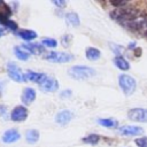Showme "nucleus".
Instances as JSON below:
<instances>
[{
    "label": "nucleus",
    "instance_id": "obj_1",
    "mask_svg": "<svg viewBox=\"0 0 147 147\" xmlns=\"http://www.w3.org/2000/svg\"><path fill=\"white\" fill-rule=\"evenodd\" d=\"M140 11H138L134 8H117L114 11L110 13V16L113 17V20L117 21L119 24H122L123 26H125L129 22H131L137 15H139Z\"/></svg>",
    "mask_w": 147,
    "mask_h": 147
},
{
    "label": "nucleus",
    "instance_id": "obj_2",
    "mask_svg": "<svg viewBox=\"0 0 147 147\" xmlns=\"http://www.w3.org/2000/svg\"><path fill=\"white\" fill-rule=\"evenodd\" d=\"M68 74L70 77L82 80V79H87L93 77L95 75V70L86 65H75L68 70Z\"/></svg>",
    "mask_w": 147,
    "mask_h": 147
},
{
    "label": "nucleus",
    "instance_id": "obj_3",
    "mask_svg": "<svg viewBox=\"0 0 147 147\" xmlns=\"http://www.w3.org/2000/svg\"><path fill=\"white\" fill-rule=\"evenodd\" d=\"M118 85L125 95H131L136 91V79L129 75H121L118 77Z\"/></svg>",
    "mask_w": 147,
    "mask_h": 147
},
{
    "label": "nucleus",
    "instance_id": "obj_4",
    "mask_svg": "<svg viewBox=\"0 0 147 147\" xmlns=\"http://www.w3.org/2000/svg\"><path fill=\"white\" fill-rule=\"evenodd\" d=\"M45 57L51 62L64 63V62H70L74 59V55L69 53H63V52H49Z\"/></svg>",
    "mask_w": 147,
    "mask_h": 147
},
{
    "label": "nucleus",
    "instance_id": "obj_5",
    "mask_svg": "<svg viewBox=\"0 0 147 147\" xmlns=\"http://www.w3.org/2000/svg\"><path fill=\"white\" fill-rule=\"evenodd\" d=\"M7 72H8V76L17 83H22L25 80V75L14 62H10L7 64Z\"/></svg>",
    "mask_w": 147,
    "mask_h": 147
},
{
    "label": "nucleus",
    "instance_id": "obj_6",
    "mask_svg": "<svg viewBox=\"0 0 147 147\" xmlns=\"http://www.w3.org/2000/svg\"><path fill=\"white\" fill-rule=\"evenodd\" d=\"M127 117L133 122L147 123V109L145 108H133L127 113Z\"/></svg>",
    "mask_w": 147,
    "mask_h": 147
},
{
    "label": "nucleus",
    "instance_id": "obj_7",
    "mask_svg": "<svg viewBox=\"0 0 147 147\" xmlns=\"http://www.w3.org/2000/svg\"><path fill=\"white\" fill-rule=\"evenodd\" d=\"M28 117V109L24 106L15 107L10 113V119L14 122H23Z\"/></svg>",
    "mask_w": 147,
    "mask_h": 147
},
{
    "label": "nucleus",
    "instance_id": "obj_8",
    "mask_svg": "<svg viewBox=\"0 0 147 147\" xmlns=\"http://www.w3.org/2000/svg\"><path fill=\"white\" fill-rule=\"evenodd\" d=\"M118 133L122 136H139L144 132V130L139 126H133V125H124L117 129Z\"/></svg>",
    "mask_w": 147,
    "mask_h": 147
},
{
    "label": "nucleus",
    "instance_id": "obj_9",
    "mask_svg": "<svg viewBox=\"0 0 147 147\" xmlns=\"http://www.w3.org/2000/svg\"><path fill=\"white\" fill-rule=\"evenodd\" d=\"M24 75H25V79L31 80L33 83H38L39 85H41L48 78L45 74H42V72H36V71H32V70L26 71Z\"/></svg>",
    "mask_w": 147,
    "mask_h": 147
},
{
    "label": "nucleus",
    "instance_id": "obj_10",
    "mask_svg": "<svg viewBox=\"0 0 147 147\" xmlns=\"http://www.w3.org/2000/svg\"><path fill=\"white\" fill-rule=\"evenodd\" d=\"M39 87L44 92H55L59 88V83H57V80L55 78L48 77L41 85H39Z\"/></svg>",
    "mask_w": 147,
    "mask_h": 147
},
{
    "label": "nucleus",
    "instance_id": "obj_11",
    "mask_svg": "<svg viewBox=\"0 0 147 147\" xmlns=\"http://www.w3.org/2000/svg\"><path fill=\"white\" fill-rule=\"evenodd\" d=\"M72 117H74L72 111H70V110H61L60 113L56 114L55 122L57 124H60V125H65L72 119Z\"/></svg>",
    "mask_w": 147,
    "mask_h": 147
},
{
    "label": "nucleus",
    "instance_id": "obj_12",
    "mask_svg": "<svg viewBox=\"0 0 147 147\" xmlns=\"http://www.w3.org/2000/svg\"><path fill=\"white\" fill-rule=\"evenodd\" d=\"M21 138V134L20 132L16 130V129H10V130H7L3 134H2V141L6 142V144H11V142H15L17 141L18 139Z\"/></svg>",
    "mask_w": 147,
    "mask_h": 147
},
{
    "label": "nucleus",
    "instance_id": "obj_13",
    "mask_svg": "<svg viewBox=\"0 0 147 147\" xmlns=\"http://www.w3.org/2000/svg\"><path fill=\"white\" fill-rule=\"evenodd\" d=\"M10 15H11L10 8L7 6L6 2H3L2 0H0V24L1 25H5L9 21V16Z\"/></svg>",
    "mask_w": 147,
    "mask_h": 147
},
{
    "label": "nucleus",
    "instance_id": "obj_14",
    "mask_svg": "<svg viewBox=\"0 0 147 147\" xmlns=\"http://www.w3.org/2000/svg\"><path fill=\"white\" fill-rule=\"evenodd\" d=\"M36 99V91L32 87H26L23 90V93L21 95V100L24 105H31Z\"/></svg>",
    "mask_w": 147,
    "mask_h": 147
},
{
    "label": "nucleus",
    "instance_id": "obj_15",
    "mask_svg": "<svg viewBox=\"0 0 147 147\" xmlns=\"http://www.w3.org/2000/svg\"><path fill=\"white\" fill-rule=\"evenodd\" d=\"M17 36L21 39L25 40V41H31L34 38H37V32H34L32 30H24L23 29V30H18L17 31Z\"/></svg>",
    "mask_w": 147,
    "mask_h": 147
},
{
    "label": "nucleus",
    "instance_id": "obj_16",
    "mask_svg": "<svg viewBox=\"0 0 147 147\" xmlns=\"http://www.w3.org/2000/svg\"><path fill=\"white\" fill-rule=\"evenodd\" d=\"M14 53H15L16 57L22 61H26L30 57V52L26 48H24L23 46H16L14 48Z\"/></svg>",
    "mask_w": 147,
    "mask_h": 147
},
{
    "label": "nucleus",
    "instance_id": "obj_17",
    "mask_svg": "<svg viewBox=\"0 0 147 147\" xmlns=\"http://www.w3.org/2000/svg\"><path fill=\"white\" fill-rule=\"evenodd\" d=\"M24 48H26L30 53L32 54H36V55H39V54H42L45 52V48L44 46L41 45H38V44H26V45H22Z\"/></svg>",
    "mask_w": 147,
    "mask_h": 147
},
{
    "label": "nucleus",
    "instance_id": "obj_18",
    "mask_svg": "<svg viewBox=\"0 0 147 147\" xmlns=\"http://www.w3.org/2000/svg\"><path fill=\"white\" fill-rule=\"evenodd\" d=\"M85 55H86V59L90 60V61H95L98 59H100L101 56V53L98 48L95 47H88L86 48V52H85Z\"/></svg>",
    "mask_w": 147,
    "mask_h": 147
},
{
    "label": "nucleus",
    "instance_id": "obj_19",
    "mask_svg": "<svg viewBox=\"0 0 147 147\" xmlns=\"http://www.w3.org/2000/svg\"><path fill=\"white\" fill-rule=\"evenodd\" d=\"M114 63H115V65H116L118 69H121V70L126 71V70L130 69V64H129V62H127L123 56H115V59H114Z\"/></svg>",
    "mask_w": 147,
    "mask_h": 147
},
{
    "label": "nucleus",
    "instance_id": "obj_20",
    "mask_svg": "<svg viewBox=\"0 0 147 147\" xmlns=\"http://www.w3.org/2000/svg\"><path fill=\"white\" fill-rule=\"evenodd\" d=\"M98 123L101 125V126H105V127H117L118 126V122L114 118H99L98 119Z\"/></svg>",
    "mask_w": 147,
    "mask_h": 147
},
{
    "label": "nucleus",
    "instance_id": "obj_21",
    "mask_svg": "<svg viewBox=\"0 0 147 147\" xmlns=\"http://www.w3.org/2000/svg\"><path fill=\"white\" fill-rule=\"evenodd\" d=\"M65 21L71 26H78L79 25V16L76 13H68L65 15Z\"/></svg>",
    "mask_w": 147,
    "mask_h": 147
},
{
    "label": "nucleus",
    "instance_id": "obj_22",
    "mask_svg": "<svg viewBox=\"0 0 147 147\" xmlns=\"http://www.w3.org/2000/svg\"><path fill=\"white\" fill-rule=\"evenodd\" d=\"M25 139L30 144H34L39 140V132L37 130H29L25 133Z\"/></svg>",
    "mask_w": 147,
    "mask_h": 147
},
{
    "label": "nucleus",
    "instance_id": "obj_23",
    "mask_svg": "<svg viewBox=\"0 0 147 147\" xmlns=\"http://www.w3.org/2000/svg\"><path fill=\"white\" fill-rule=\"evenodd\" d=\"M83 141L86 142V144H90V145H95V144H98L100 141V136H98V134H88L85 138H83Z\"/></svg>",
    "mask_w": 147,
    "mask_h": 147
},
{
    "label": "nucleus",
    "instance_id": "obj_24",
    "mask_svg": "<svg viewBox=\"0 0 147 147\" xmlns=\"http://www.w3.org/2000/svg\"><path fill=\"white\" fill-rule=\"evenodd\" d=\"M41 44H42L44 46H46V47H49V48H54V47H56V45H57V41H56L55 39H52V38H45V39H42Z\"/></svg>",
    "mask_w": 147,
    "mask_h": 147
},
{
    "label": "nucleus",
    "instance_id": "obj_25",
    "mask_svg": "<svg viewBox=\"0 0 147 147\" xmlns=\"http://www.w3.org/2000/svg\"><path fill=\"white\" fill-rule=\"evenodd\" d=\"M134 142L138 145V147H147V137L138 138L134 140Z\"/></svg>",
    "mask_w": 147,
    "mask_h": 147
},
{
    "label": "nucleus",
    "instance_id": "obj_26",
    "mask_svg": "<svg viewBox=\"0 0 147 147\" xmlns=\"http://www.w3.org/2000/svg\"><path fill=\"white\" fill-rule=\"evenodd\" d=\"M5 26L8 28V29H10L11 31H16V30H17V24H16L14 21H11V20H9V21L5 24Z\"/></svg>",
    "mask_w": 147,
    "mask_h": 147
},
{
    "label": "nucleus",
    "instance_id": "obj_27",
    "mask_svg": "<svg viewBox=\"0 0 147 147\" xmlns=\"http://www.w3.org/2000/svg\"><path fill=\"white\" fill-rule=\"evenodd\" d=\"M7 115V107L6 106H0V116L6 117Z\"/></svg>",
    "mask_w": 147,
    "mask_h": 147
},
{
    "label": "nucleus",
    "instance_id": "obj_28",
    "mask_svg": "<svg viewBox=\"0 0 147 147\" xmlns=\"http://www.w3.org/2000/svg\"><path fill=\"white\" fill-rule=\"evenodd\" d=\"M55 6H59V7H64L65 5H67V2L65 1H57V0H54V1H52Z\"/></svg>",
    "mask_w": 147,
    "mask_h": 147
},
{
    "label": "nucleus",
    "instance_id": "obj_29",
    "mask_svg": "<svg viewBox=\"0 0 147 147\" xmlns=\"http://www.w3.org/2000/svg\"><path fill=\"white\" fill-rule=\"evenodd\" d=\"M127 2H125V1H121V2H111V5L113 6H116V7H118V6H125Z\"/></svg>",
    "mask_w": 147,
    "mask_h": 147
},
{
    "label": "nucleus",
    "instance_id": "obj_30",
    "mask_svg": "<svg viewBox=\"0 0 147 147\" xmlns=\"http://www.w3.org/2000/svg\"><path fill=\"white\" fill-rule=\"evenodd\" d=\"M71 95V91L70 90H67V91H63V93H61V96H70Z\"/></svg>",
    "mask_w": 147,
    "mask_h": 147
},
{
    "label": "nucleus",
    "instance_id": "obj_31",
    "mask_svg": "<svg viewBox=\"0 0 147 147\" xmlns=\"http://www.w3.org/2000/svg\"><path fill=\"white\" fill-rule=\"evenodd\" d=\"M5 33H6V31H5V28H3V26L0 24V38H1V37H2Z\"/></svg>",
    "mask_w": 147,
    "mask_h": 147
},
{
    "label": "nucleus",
    "instance_id": "obj_32",
    "mask_svg": "<svg viewBox=\"0 0 147 147\" xmlns=\"http://www.w3.org/2000/svg\"><path fill=\"white\" fill-rule=\"evenodd\" d=\"M144 34L147 37V28H146V30H145V32H144Z\"/></svg>",
    "mask_w": 147,
    "mask_h": 147
}]
</instances>
